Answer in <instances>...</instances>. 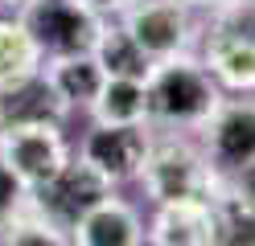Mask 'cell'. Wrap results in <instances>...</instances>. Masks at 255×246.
<instances>
[{"mask_svg":"<svg viewBox=\"0 0 255 246\" xmlns=\"http://www.w3.org/2000/svg\"><path fill=\"white\" fill-rule=\"evenodd\" d=\"M144 94H148V123H161L173 131H202L222 103L214 74L189 54L152 62L144 78Z\"/></svg>","mask_w":255,"mask_h":246,"instance_id":"6da1fadb","label":"cell"},{"mask_svg":"<svg viewBox=\"0 0 255 246\" xmlns=\"http://www.w3.org/2000/svg\"><path fill=\"white\" fill-rule=\"evenodd\" d=\"M181 4H189V8H227V4H235V0H181Z\"/></svg>","mask_w":255,"mask_h":246,"instance_id":"7402d4cb","label":"cell"},{"mask_svg":"<svg viewBox=\"0 0 255 246\" xmlns=\"http://www.w3.org/2000/svg\"><path fill=\"white\" fill-rule=\"evenodd\" d=\"M202 152L227 185L255 160V98H222L202 127Z\"/></svg>","mask_w":255,"mask_h":246,"instance_id":"8992f818","label":"cell"},{"mask_svg":"<svg viewBox=\"0 0 255 246\" xmlns=\"http://www.w3.org/2000/svg\"><path fill=\"white\" fill-rule=\"evenodd\" d=\"M25 205H29V193H25V185L17 176H12L4 164H0V234L12 226L25 213Z\"/></svg>","mask_w":255,"mask_h":246,"instance_id":"d6986e66","label":"cell"},{"mask_svg":"<svg viewBox=\"0 0 255 246\" xmlns=\"http://www.w3.org/2000/svg\"><path fill=\"white\" fill-rule=\"evenodd\" d=\"M152 238L161 246H210V201L156 205Z\"/></svg>","mask_w":255,"mask_h":246,"instance_id":"7c38bea8","label":"cell"},{"mask_svg":"<svg viewBox=\"0 0 255 246\" xmlns=\"http://www.w3.org/2000/svg\"><path fill=\"white\" fill-rule=\"evenodd\" d=\"M140 238H144L140 213L128 201H120V197H107L103 205H95L87 218L70 230L74 246H136Z\"/></svg>","mask_w":255,"mask_h":246,"instance_id":"9c48e42d","label":"cell"},{"mask_svg":"<svg viewBox=\"0 0 255 246\" xmlns=\"http://www.w3.org/2000/svg\"><path fill=\"white\" fill-rule=\"evenodd\" d=\"M202 66L214 74V82L231 90H255V41L251 37H231V33L210 29Z\"/></svg>","mask_w":255,"mask_h":246,"instance_id":"8fae6325","label":"cell"},{"mask_svg":"<svg viewBox=\"0 0 255 246\" xmlns=\"http://www.w3.org/2000/svg\"><path fill=\"white\" fill-rule=\"evenodd\" d=\"M66 111L70 107L58 98V90L45 82V74L29 78L12 90H0V131L25 127V123H62Z\"/></svg>","mask_w":255,"mask_h":246,"instance_id":"30bf717a","label":"cell"},{"mask_svg":"<svg viewBox=\"0 0 255 246\" xmlns=\"http://www.w3.org/2000/svg\"><path fill=\"white\" fill-rule=\"evenodd\" d=\"M148 144H152L148 123H132V127L95 123V131H87V140H83V160L107 180V185H120V180L140 176Z\"/></svg>","mask_w":255,"mask_h":246,"instance_id":"ba28073f","label":"cell"},{"mask_svg":"<svg viewBox=\"0 0 255 246\" xmlns=\"http://www.w3.org/2000/svg\"><path fill=\"white\" fill-rule=\"evenodd\" d=\"M120 29L140 45V54L148 62L189 54V45H194V16L181 0H136L124 12Z\"/></svg>","mask_w":255,"mask_h":246,"instance_id":"52a82bcc","label":"cell"},{"mask_svg":"<svg viewBox=\"0 0 255 246\" xmlns=\"http://www.w3.org/2000/svg\"><path fill=\"white\" fill-rule=\"evenodd\" d=\"M83 4H87V8H95L99 16H111V12H120V16H124L128 8L136 4V0H83Z\"/></svg>","mask_w":255,"mask_h":246,"instance_id":"44dd1931","label":"cell"},{"mask_svg":"<svg viewBox=\"0 0 255 246\" xmlns=\"http://www.w3.org/2000/svg\"><path fill=\"white\" fill-rule=\"evenodd\" d=\"M95 62L103 66L107 78H128V82H144L148 70H152V62L140 54V45L124 29H111V25L103 33V41L95 45Z\"/></svg>","mask_w":255,"mask_h":246,"instance_id":"e0dca14e","label":"cell"},{"mask_svg":"<svg viewBox=\"0 0 255 246\" xmlns=\"http://www.w3.org/2000/svg\"><path fill=\"white\" fill-rule=\"evenodd\" d=\"M41 74V49L21 21H0V90Z\"/></svg>","mask_w":255,"mask_h":246,"instance_id":"2e32d148","label":"cell"},{"mask_svg":"<svg viewBox=\"0 0 255 246\" xmlns=\"http://www.w3.org/2000/svg\"><path fill=\"white\" fill-rule=\"evenodd\" d=\"M107 197H111V185L78 156V160L62 164V172L54 180H45L41 189L29 193V209H33L37 218H45L50 226H58V230L70 234V230L83 222L95 205H103Z\"/></svg>","mask_w":255,"mask_h":246,"instance_id":"277c9868","label":"cell"},{"mask_svg":"<svg viewBox=\"0 0 255 246\" xmlns=\"http://www.w3.org/2000/svg\"><path fill=\"white\" fill-rule=\"evenodd\" d=\"M45 82L58 90L66 107H95L107 74L95 62V54H78V58H54L50 70H45Z\"/></svg>","mask_w":255,"mask_h":246,"instance_id":"5bb4252c","label":"cell"},{"mask_svg":"<svg viewBox=\"0 0 255 246\" xmlns=\"http://www.w3.org/2000/svg\"><path fill=\"white\" fill-rule=\"evenodd\" d=\"M17 21L29 29V37L37 41L41 58H78L95 54V45L107 33V16L87 8L83 0H21Z\"/></svg>","mask_w":255,"mask_h":246,"instance_id":"3957f363","label":"cell"},{"mask_svg":"<svg viewBox=\"0 0 255 246\" xmlns=\"http://www.w3.org/2000/svg\"><path fill=\"white\" fill-rule=\"evenodd\" d=\"M210 246H255V205L231 185L210 197Z\"/></svg>","mask_w":255,"mask_h":246,"instance_id":"4fadbf2b","label":"cell"},{"mask_svg":"<svg viewBox=\"0 0 255 246\" xmlns=\"http://www.w3.org/2000/svg\"><path fill=\"white\" fill-rule=\"evenodd\" d=\"M140 180H144V193L156 205L210 201L214 189L222 185L214 176V168H210V160H206V152L194 148L189 140H181L177 131L173 136H152L144 168H140Z\"/></svg>","mask_w":255,"mask_h":246,"instance_id":"7a4b0ae2","label":"cell"},{"mask_svg":"<svg viewBox=\"0 0 255 246\" xmlns=\"http://www.w3.org/2000/svg\"><path fill=\"white\" fill-rule=\"evenodd\" d=\"M66 160H70V148L62 140L58 123H25V127L0 131V164L25 185V193L54 180Z\"/></svg>","mask_w":255,"mask_h":246,"instance_id":"5b68a950","label":"cell"},{"mask_svg":"<svg viewBox=\"0 0 255 246\" xmlns=\"http://www.w3.org/2000/svg\"><path fill=\"white\" fill-rule=\"evenodd\" d=\"M251 4H255V0H251Z\"/></svg>","mask_w":255,"mask_h":246,"instance_id":"d4e9b609","label":"cell"},{"mask_svg":"<svg viewBox=\"0 0 255 246\" xmlns=\"http://www.w3.org/2000/svg\"><path fill=\"white\" fill-rule=\"evenodd\" d=\"M227 185H231V189H239V193H243V197H247V201L255 205V160H251V164H247V168H243V172H239V176H231V180H227Z\"/></svg>","mask_w":255,"mask_h":246,"instance_id":"ffe728a7","label":"cell"},{"mask_svg":"<svg viewBox=\"0 0 255 246\" xmlns=\"http://www.w3.org/2000/svg\"><path fill=\"white\" fill-rule=\"evenodd\" d=\"M95 123L103 127H132V123H148V94L144 82H128V78H107L99 98H95Z\"/></svg>","mask_w":255,"mask_h":246,"instance_id":"9a60e30c","label":"cell"},{"mask_svg":"<svg viewBox=\"0 0 255 246\" xmlns=\"http://www.w3.org/2000/svg\"><path fill=\"white\" fill-rule=\"evenodd\" d=\"M0 246H74V242H70L66 230L50 226L45 218H37V213L25 205V213L0 234Z\"/></svg>","mask_w":255,"mask_h":246,"instance_id":"ac0fdd59","label":"cell"},{"mask_svg":"<svg viewBox=\"0 0 255 246\" xmlns=\"http://www.w3.org/2000/svg\"><path fill=\"white\" fill-rule=\"evenodd\" d=\"M136 246H161V242H156V238H140Z\"/></svg>","mask_w":255,"mask_h":246,"instance_id":"603a6c76","label":"cell"},{"mask_svg":"<svg viewBox=\"0 0 255 246\" xmlns=\"http://www.w3.org/2000/svg\"><path fill=\"white\" fill-rule=\"evenodd\" d=\"M0 4H21V0H0Z\"/></svg>","mask_w":255,"mask_h":246,"instance_id":"cb8c5ba5","label":"cell"}]
</instances>
